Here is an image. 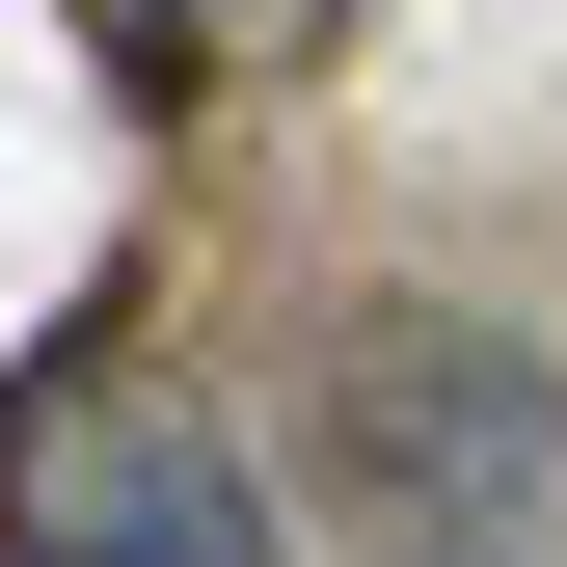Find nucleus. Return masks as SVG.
I'll return each instance as SVG.
<instances>
[{
	"mask_svg": "<svg viewBox=\"0 0 567 567\" xmlns=\"http://www.w3.org/2000/svg\"><path fill=\"white\" fill-rule=\"evenodd\" d=\"M0 567H270V486L163 351H54L0 405Z\"/></svg>",
	"mask_w": 567,
	"mask_h": 567,
	"instance_id": "2",
	"label": "nucleus"
},
{
	"mask_svg": "<svg viewBox=\"0 0 567 567\" xmlns=\"http://www.w3.org/2000/svg\"><path fill=\"white\" fill-rule=\"evenodd\" d=\"M54 28H82L135 109H217V82H298V54L351 28V0H54Z\"/></svg>",
	"mask_w": 567,
	"mask_h": 567,
	"instance_id": "3",
	"label": "nucleus"
},
{
	"mask_svg": "<svg viewBox=\"0 0 567 567\" xmlns=\"http://www.w3.org/2000/svg\"><path fill=\"white\" fill-rule=\"evenodd\" d=\"M324 514H351V567H567V351H514L486 298H351Z\"/></svg>",
	"mask_w": 567,
	"mask_h": 567,
	"instance_id": "1",
	"label": "nucleus"
}]
</instances>
